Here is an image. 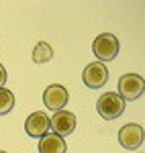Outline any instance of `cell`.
Segmentation results:
<instances>
[{"mask_svg":"<svg viewBox=\"0 0 145 153\" xmlns=\"http://www.w3.org/2000/svg\"><path fill=\"white\" fill-rule=\"evenodd\" d=\"M96 110L104 120H115V118H119L123 114V110H125V100H123L117 92H104V94L98 98Z\"/></svg>","mask_w":145,"mask_h":153,"instance_id":"1","label":"cell"},{"mask_svg":"<svg viewBox=\"0 0 145 153\" xmlns=\"http://www.w3.org/2000/svg\"><path fill=\"white\" fill-rule=\"evenodd\" d=\"M49 129H51V125H49V117L45 114V112H41V110H37V112H33V114H29L27 120H25V131H27L29 137L41 139V137L47 135Z\"/></svg>","mask_w":145,"mask_h":153,"instance_id":"7","label":"cell"},{"mask_svg":"<svg viewBox=\"0 0 145 153\" xmlns=\"http://www.w3.org/2000/svg\"><path fill=\"white\" fill-rule=\"evenodd\" d=\"M0 153H6V151H0Z\"/></svg>","mask_w":145,"mask_h":153,"instance_id":"13","label":"cell"},{"mask_svg":"<svg viewBox=\"0 0 145 153\" xmlns=\"http://www.w3.org/2000/svg\"><path fill=\"white\" fill-rule=\"evenodd\" d=\"M145 82L139 74H125L119 80V96L123 100H137L139 96H143Z\"/></svg>","mask_w":145,"mask_h":153,"instance_id":"3","label":"cell"},{"mask_svg":"<svg viewBox=\"0 0 145 153\" xmlns=\"http://www.w3.org/2000/svg\"><path fill=\"white\" fill-rule=\"evenodd\" d=\"M51 57H53L51 45L45 43V41H39L35 45V49H33V61H35V63H45V61H49Z\"/></svg>","mask_w":145,"mask_h":153,"instance_id":"10","label":"cell"},{"mask_svg":"<svg viewBox=\"0 0 145 153\" xmlns=\"http://www.w3.org/2000/svg\"><path fill=\"white\" fill-rule=\"evenodd\" d=\"M82 80L88 88L96 90V88H102L104 84L109 82V70L104 63L100 61H94V63H88L84 68V74H82Z\"/></svg>","mask_w":145,"mask_h":153,"instance_id":"4","label":"cell"},{"mask_svg":"<svg viewBox=\"0 0 145 153\" xmlns=\"http://www.w3.org/2000/svg\"><path fill=\"white\" fill-rule=\"evenodd\" d=\"M143 141H145V131L137 123L125 125L119 131V143H121L125 149H137L139 145H143Z\"/></svg>","mask_w":145,"mask_h":153,"instance_id":"6","label":"cell"},{"mask_svg":"<svg viewBox=\"0 0 145 153\" xmlns=\"http://www.w3.org/2000/svg\"><path fill=\"white\" fill-rule=\"evenodd\" d=\"M4 84H6V70H4V65L0 63V88H4Z\"/></svg>","mask_w":145,"mask_h":153,"instance_id":"12","label":"cell"},{"mask_svg":"<svg viewBox=\"0 0 145 153\" xmlns=\"http://www.w3.org/2000/svg\"><path fill=\"white\" fill-rule=\"evenodd\" d=\"M92 51L94 55L102 61H112V59L119 55V39L110 33H102L92 41Z\"/></svg>","mask_w":145,"mask_h":153,"instance_id":"2","label":"cell"},{"mask_svg":"<svg viewBox=\"0 0 145 153\" xmlns=\"http://www.w3.org/2000/svg\"><path fill=\"white\" fill-rule=\"evenodd\" d=\"M65 141L55 133H47L39 141V153H65Z\"/></svg>","mask_w":145,"mask_h":153,"instance_id":"9","label":"cell"},{"mask_svg":"<svg viewBox=\"0 0 145 153\" xmlns=\"http://www.w3.org/2000/svg\"><path fill=\"white\" fill-rule=\"evenodd\" d=\"M68 98H70V94L61 84H51L43 92V104L53 112H59V110H63V106L68 104Z\"/></svg>","mask_w":145,"mask_h":153,"instance_id":"5","label":"cell"},{"mask_svg":"<svg viewBox=\"0 0 145 153\" xmlns=\"http://www.w3.org/2000/svg\"><path fill=\"white\" fill-rule=\"evenodd\" d=\"M12 108H14V94L6 88H0V117L8 114Z\"/></svg>","mask_w":145,"mask_h":153,"instance_id":"11","label":"cell"},{"mask_svg":"<svg viewBox=\"0 0 145 153\" xmlns=\"http://www.w3.org/2000/svg\"><path fill=\"white\" fill-rule=\"evenodd\" d=\"M76 114L70 112V110H59V112H55L53 118H49V125L53 127L55 131V135H59L61 139L65 137V135H72L74 129H76Z\"/></svg>","mask_w":145,"mask_h":153,"instance_id":"8","label":"cell"}]
</instances>
